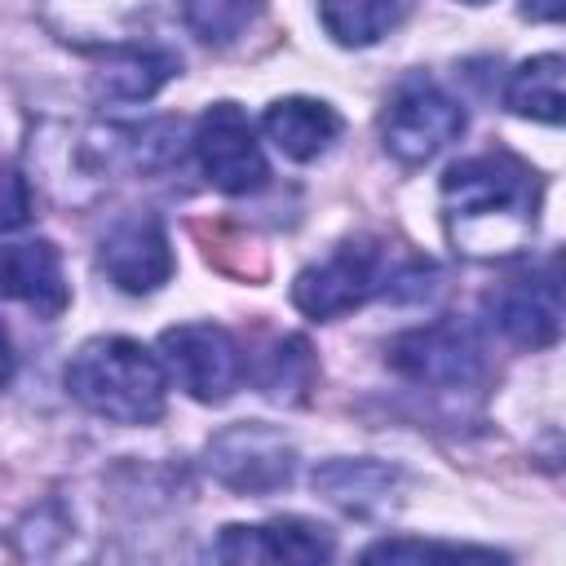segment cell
<instances>
[{
    "label": "cell",
    "mask_w": 566,
    "mask_h": 566,
    "mask_svg": "<svg viewBox=\"0 0 566 566\" xmlns=\"http://www.w3.org/2000/svg\"><path fill=\"white\" fill-rule=\"evenodd\" d=\"M261 0H186V22L208 44H230L256 18Z\"/></svg>",
    "instance_id": "cell-18"
},
{
    "label": "cell",
    "mask_w": 566,
    "mask_h": 566,
    "mask_svg": "<svg viewBox=\"0 0 566 566\" xmlns=\"http://www.w3.org/2000/svg\"><path fill=\"white\" fill-rule=\"evenodd\" d=\"M177 75V57L168 49H115L93 71V88L111 102H146Z\"/></svg>",
    "instance_id": "cell-14"
},
{
    "label": "cell",
    "mask_w": 566,
    "mask_h": 566,
    "mask_svg": "<svg viewBox=\"0 0 566 566\" xmlns=\"http://www.w3.org/2000/svg\"><path fill=\"white\" fill-rule=\"evenodd\" d=\"M562 75H566V62L562 53H539V57H526L509 84H504V106L522 119H539V124H562Z\"/></svg>",
    "instance_id": "cell-16"
},
{
    "label": "cell",
    "mask_w": 566,
    "mask_h": 566,
    "mask_svg": "<svg viewBox=\"0 0 566 566\" xmlns=\"http://www.w3.org/2000/svg\"><path fill=\"white\" fill-rule=\"evenodd\" d=\"M314 486L345 513H380L398 491V473L376 460H332L314 469Z\"/></svg>",
    "instance_id": "cell-15"
},
{
    "label": "cell",
    "mask_w": 566,
    "mask_h": 566,
    "mask_svg": "<svg viewBox=\"0 0 566 566\" xmlns=\"http://www.w3.org/2000/svg\"><path fill=\"white\" fill-rule=\"evenodd\" d=\"M486 314L491 323L526 349H544L562 336V283H557V261H548L544 270H531L522 279L500 283L486 296Z\"/></svg>",
    "instance_id": "cell-10"
},
{
    "label": "cell",
    "mask_w": 566,
    "mask_h": 566,
    "mask_svg": "<svg viewBox=\"0 0 566 566\" xmlns=\"http://www.w3.org/2000/svg\"><path fill=\"white\" fill-rule=\"evenodd\" d=\"M261 133L283 159L310 164L340 137V115H336V106H327L318 97H279L265 106Z\"/></svg>",
    "instance_id": "cell-13"
},
{
    "label": "cell",
    "mask_w": 566,
    "mask_h": 566,
    "mask_svg": "<svg viewBox=\"0 0 566 566\" xmlns=\"http://www.w3.org/2000/svg\"><path fill=\"white\" fill-rule=\"evenodd\" d=\"M13 367H18V358H13V340H9V327L0 323V389H9Z\"/></svg>",
    "instance_id": "cell-22"
},
{
    "label": "cell",
    "mask_w": 566,
    "mask_h": 566,
    "mask_svg": "<svg viewBox=\"0 0 566 566\" xmlns=\"http://www.w3.org/2000/svg\"><path fill=\"white\" fill-rule=\"evenodd\" d=\"M97 265L128 296H146V292L164 287L172 279V243H168L164 221L155 212H128V217H119L102 234Z\"/></svg>",
    "instance_id": "cell-9"
},
{
    "label": "cell",
    "mask_w": 566,
    "mask_h": 566,
    "mask_svg": "<svg viewBox=\"0 0 566 566\" xmlns=\"http://www.w3.org/2000/svg\"><path fill=\"white\" fill-rule=\"evenodd\" d=\"M318 18L336 44L367 49L394 27L398 0H318Z\"/></svg>",
    "instance_id": "cell-17"
},
{
    "label": "cell",
    "mask_w": 566,
    "mask_h": 566,
    "mask_svg": "<svg viewBox=\"0 0 566 566\" xmlns=\"http://www.w3.org/2000/svg\"><path fill=\"white\" fill-rule=\"evenodd\" d=\"M190 150H195L208 186H217L221 195H252L270 177L256 128L234 102H217L203 111V119L195 124Z\"/></svg>",
    "instance_id": "cell-7"
},
{
    "label": "cell",
    "mask_w": 566,
    "mask_h": 566,
    "mask_svg": "<svg viewBox=\"0 0 566 566\" xmlns=\"http://www.w3.org/2000/svg\"><path fill=\"white\" fill-rule=\"evenodd\" d=\"M208 473L239 495H270L292 482L296 451L270 424H230L208 442Z\"/></svg>",
    "instance_id": "cell-8"
},
{
    "label": "cell",
    "mask_w": 566,
    "mask_h": 566,
    "mask_svg": "<svg viewBox=\"0 0 566 566\" xmlns=\"http://www.w3.org/2000/svg\"><path fill=\"white\" fill-rule=\"evenodd\" d=\"M31 221V186L13 164H0V234H13Z\"/></svg>",
    "instance_id": "cell-20"
},
{
    "label": "cell",
    "mask_w": 566,
    "mask_h": 566,
    "mask_svg": "<svg viewBox=\"0 0 566 566\" xmlns=\"http://www.w3.org/2000/svg\"><path fill=\"white\" fill-rule=\"evenodd\" d=\"M539 172L509 150L469 155L442 177L451 239L473 256H504L526 243L539 217Z\"/></svg>",
    "instance_id": "cell-1"
},
{
    "label": "cell",
    "mask_w": 566,
    "mask_h": 566,
    "mask_svg": "<svg viewBox=\"0 0 566 566\" xmlns=\"http://www.w3.org/2000/svg\"><path fill=\"white\" fill-rule=\"evenodd\" d=\"M332 535L323 526H310L301 517L283 522H261V526H226L217 539L221 562H327L332 557Z\"/></svg>",
    "instance_id": "cell-12"
},
{
    "label": "cell",
    "mask_w": 566,
    "mask_h": 566,
    "mask_svg": "<svg viewBox=\"0 0 566 566\" xmlns=\"http://www.w3.org/2000/svg\"><path fill=\"white\" fill-rule=\"evenodd\" d=\"M66 394L111 424H155L168 402L159 354L128 336H93L66 363Z\"/></svg>",
    "instance_id": "cell-2"
},
{
    "label": "cell",
    "mask_w": 566,
    "mask_h": 566,
    "mask_svg": "<svg viewBox=\"0 0 566 566\" xmlns=\"http://www.w3.org/2000/svg\"><path fill=\"white\" fill-rule=\"evenodd\" d=\"M380 261H385V252L376 239H345L323 261H314L296 274L292 305L305 318L332 323V318L358 310L380 287Z\"/></svg>",
    "instance_id": "cell-6"
},
{
    "label": "cell",
    "mask_w": 566,
    "mask_h": 566,
    "mask_svg": "<svg viewBox=\"0 0 566 566\" xmlns=\"http://www.w3.org/2000/svg\"><path fill=\"white\" fill-rule=\"evenodd\" d=\"M562 9H566L562 0H526L522 4V13L535 18V22H562Z\"/></svg>",
    "instance_id": "cell-21"
},
{
    "label": "cell",
    "mask_w": 566,
    "mask_h": 566,
    "mask_svg": "<svg viewBox=\"0 0 566 566\" xmlns=\"http://www.w3.org/2000/svg\"><path fill=\"white\" fill-rule=\"evenodd\" d=\"M0 296L35 310L40 318H57L71 305V283L62 270V252L49 239H22L0 248Z\"/></svg>",
    "instance_id": "cell-11"
},
{
    "label": "cell",
    "mask_w": 566,
    "mask_h": 566,
    "mask_svg": "<svg viewBox=\"0 0 566 566\" xmlns=\"http://www.w3.org/2000/svg\"><path fill=\"white\" fill-rule=\"evenodd\" d=\"M159 363L177 389H186L195 402H226L243 376L248 354L221 323H177L159 336Z\"/></svg>",
    "instance_id": "cell-4"
},
{
    "label": "cell",
    "mask_w": 566,
    "mask_h": 566,
    "mask_svg": "<svg viewBox=\"0 0 566 566\" xmlns=\"http://www.w3.org/2000/svg\"><path fill=\"white\" fill-rule=\"evenodd\" d=\"M363 562H500L495 548L464 544H424V539H380L363 553Z\"/></svg>",
    "instance_id": "cell-19"
},
{
    "label": "cell",
    "mask_w": 566,
    "mask_h": 566,
    "mask_svg": "<svg viewBox=\"0 0 566 566\" xmlns=\"http://www.w3.org/2000/svg\"><path fill=\"white\" fill-rule=\"evenodd\" d=\"M464 4H486V0H464Z\"/></svg>",
    "instance_id": "cell-23"
},
{
    "label": "cell",
    "mask_w": 566,
    "mask_h": 566,
    "mask_svg": "<svg viewBox=\"0 0 566 566\" xmlns=\"http://www.w3.org/2000/svg\"><path fill=\"white\" fill-rule=\"evenodd\" d=\"M464 133V106L424 71L394 84L380 111V142L398 164H429Z\"/></svg>",
    "instance_id": "cell-3"
},
{
    "label": "cell",
    "mask_w": 566,
    "mask_h": 566,
    "mask_svg": "<svg viewBox=\"0 0 566 566\" xmlns=\"http://www.w3.org/2000/svg\"><path fill=\"white\" fill-rule=\"evenodd\" d=\"M389 367L424 389H469L482 380V340L473 327L455 318H433L424 327H407L385 349Z\"/></svg>",
    "instance_id": "cell-5"
}]
</instances>
